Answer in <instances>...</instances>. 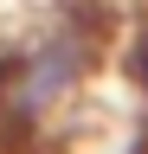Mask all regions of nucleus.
Wrapping results in <instances>:
<instances>
[{"mask_svg": "<svg viewBox=\"0 0 148 154\" xmlns=\"http://www.w3.org/2000/svg\"><path fill=\"white\" fill-rule=\"evenodd\" d=\"M84 71H90V45H84L71 26L32 38V45L20 51V64H13V77H7V103H13V116L45 122V116L84 84Z\"/></svg>", "mask_w": 148, "mask_h": 154, "instance_id": "nucleus-1", "label": "nucleus"}]
</instances>
